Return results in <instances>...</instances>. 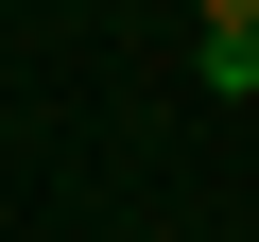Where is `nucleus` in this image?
<instances>
[{
    "label": "nucleus",
    "mask_w": 259,
    "mask_h": 242,
    "mask_svg": "<svg viewBox=\"0 0 259 242\" xmlns=\"http://www.w3.org/2000/svg\"><path fill=\"white\" fill-rule=\"evenodd\" d=\"M207 35H259V0H207Z\"/></svg>",
    "instance_id": "obj_1"
}]
</instances>
